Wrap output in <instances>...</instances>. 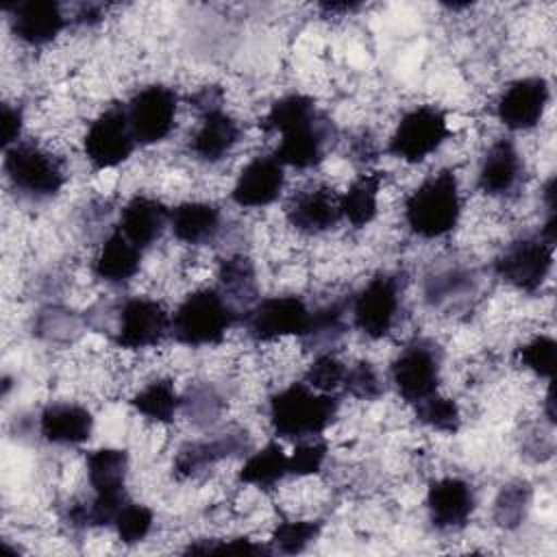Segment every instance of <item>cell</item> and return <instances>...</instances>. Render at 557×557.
<instances>
[{
    "label": "cell",
    "instance_id": "5b68a950",
    "mask_svg": "<svg viewBox=\"0 0 557 557\" xmlns=\"http://www.w3.org/2000/svg\"><path fill=\"white\" fill-rule=\"evenodd\" d=\"M442 348L433 339H413L389 366V376L396 394L418 405L437 392L442 379Z\"/></svg>",
    "mask_w": 557,
    "mask_h": 557
},
{
    "label": "cell",
    "instance_id": "5bb4252c",
    "mask_svg": "<svg viewBox=\"0 0 557 557\" xmlns=\"http://www.w3.org/2000/svg\"><path fill=\"white\" fill-rule=\"evenodd\" d=\"M550 100L548 81L542 76H527L513 81L496 102V117L509 131H529L544 117Z\"/></svg>",
    "mask_w": 557,
    "mask_h": 557
},
{
    "label": "cell",
    "instance_id": "83f0119b",
    "mask_svg": "<svg viewBox=\"0 0 557 557\" xmlns=\"http://www.w3.org/2000/svg\"><path fill=\"white\" fill-rule=\"evenodd\" d=\"M183 405V398L178 396L174 383L170 379H157L141 387L131 398V407L157 424H170Z\"/></svg>",
    "mask_w": 557,
    "mask_h": 557
},
{
    "label": "cell",
    "instance_id": "44dd1931",
    "mask_svg": "<svg viewBox=\"0 0 557 557\" xmlns=\"http://www.w3.org/2000/svg\"><path fill=\"white\" fill-rule=\"evenodd\" d=\"M94 416L76 403H52L39 413V433L57 446H81L91 437Z\"/></svg>",
    "mask_w": 557,
    "mask_h": 557
},
{
    "label": "cell",
    "instance_id": "e575fe53",
    "mask_svg": "<svg viewBox=\"0 0 557 557\" xmlns=\"http://www.w3.org/2000/svg\"><path fill=\"white\" fill-rule=\"evenodd\" d=\"M218 276L226 298H250V294H255V268L252 261L244 255L224 259Z\"/></svg>",
    "mask_w": 557,
    "mask_h": 557
},
{
    "label": "cell",
    "instance_id": "e0dca14e",
    "mask_svg": "<svg viewBox=\"0 0 557 557\" xmlns=\"http://www.w3.org/2000/svg\"><path fill=\"white\" fill-rule=\"evenodd\" d=\"M476 496L468 481L459 476H444L429 485L426 511L429 520L440 531L463 529L474 511Z\"/></svg>",
    "mask_w": 557,
    "mask_h": 557
},
{
    "label": "cell",
    "instance_id": "cb8c5ba5",
    "mask_svg": "<svg viewBox=\"0 0 557 557\" xmlns=\"http://www.w3.org/2000/svg\"><path fill=\"white\" fill-rule=\"evenodd\" d=\"M248 446L246 433H224L213 440L205 442H189L185 444L176 459H174V472L178 476H198L207 472L218 461L244 450Z\"/></svg>",
    "mask_w": 557,
    "mask_h": 557
},
{
    "label": "cell",
    "instance_id": "4dcf8cb0",
    "mask_svg": "<svg viewBox=\"0 0 557 557\" xmlns=\"http://www.w3.org/2000/svg\"><path fill=\"white\" fill-rule=\"evenodd\" d=\"M315 100L311 96L305 94H287L278 100L272 102V107L268 109L265 117L261 120V128L265 133H281L283 128L309 117L311 113H315Z\"/></svg>",
    "mask_w": 557,
    "mask_h": 557
},
{
    "label": "cell",
    "instance_id": "ba28073f",
    "mask_svg": "<svg viewBox=\"0 0 557 557\" xmlns=\"http://www.w3.org/2000/svg\"><path fill=\"white\" fill-rule=\"evenodd\" d=\"M403 281L394 272L374 274L352 298V324L370 339L385 337L398 315Z\"/></svg>",
    "mask_w": 557,
    "mask_h": 557
},
{
    "label": "cell",
    "instance_id": "603a6c76",
    "mask_svg": "<svg viewBox=\"0 0 557 557\" xmlns=\"http://www.w3.org/2000/svg\"><path fill=\"white\" fill-rule=\"evenodd\" d=\"M220 226L222 213L213 202L187 200L170 209V231L183 244H207L218 235Z\"/></svg>",
    "mask_w": 557,
    "mask_h": 557
},
{
    "label": "cell",
    "instance_id": "ffe728a7",
    "mask_svg": "<svg viewBox=\"0 0 557 557\" xmlns=\"http://www.w3.org/2000/svg\"><path fill=\"white\" fill-rule=\"evenodd\" d=\"M242 137L239 122L222 107L200 113V124L189 139V150L198 161L215 163L224 159Z\"/></svg>",
    "mask_w": 557,
    "mask_h": 557
},
{
    "label": "cell",
    "instance_id": "bcb514c9",
    "mask_svg": "<svg viewBox=\"0 0 557 557\" xmlns=\"http://www.w3.org/2000/svg\"><path fill=\"white\" fill-rule=\"evenodd\" d=\"M361 4L359 2H320V9L324 13H350L357 11Z\"/></svg>",
    "mask_w": 557,
    "mask_h": 557
},
{
    "label": "cell",
    "instance_id": "b9f144b4",
    "mask_svg": "<svg viewBox=\"0 0 557 557\" xmlns=\"http://www.w3.org/2000/svg\"><path fill=\"white\" fill-rule=\"evenodd\" d=\"M22 122H24V115H22V109L15 107V104H9L4 102L0 107V141H2V148H11L13 144L20 141V135H22Z\"/></svg>",
    "mask_w": 557,
    "mask_h": 557
},
{
    "label": "cell",
    "instance_id": "52a82bcc",
    "mask_svg": "<svg viewBox=\"0 0 557 557\" xmlns=\"http://www.w3.org/2000/svg\"><path fill=\"white\" fill-rule=\"evenodd\" d=\"M555 244L542 235L518 237L494 259V272L520 292H537L553 270Z\"/></svg>",
    "mask_w": 557,
    "mask_h": 557
},
{
    "label": "cell",
    "instance_id": "9c48e42d",
    "mask_svg": "<svg viewBox=\"0 0 557 557\" xmlns=\"http://www.w3.org/2000/svg\"><path fill=\"white\" fill-rule=\"evenodd\" d=\"M137 141L131 131L126 104H111L107 107L87 128L83 137V152L85 159L96 170H109L124 163Z\"/></svg>",
    "mask_w": 557,
    "mask_h": 557
},
{
    "label": "cell",
    "instance_id": "6da1fadb",
    "mask_svg": "<svg viewBox=\"0 0 557 557\" xmlns=\"http://www.w3.org/2000/svg\"><path fill=\"white\" fill-rule=\"evenodd\" d=\"M339 411V398L335 394L318 392L302 383H292L270 396L268 416L276 437L305 440L322 435Z\"/></svg>",
    "mask_w": 557,
    "mask_h": 557
},
{
    "label": "cell",
    "instance_id": "484cf974",
    "mask_svg": "<svg viewBox=\"0 0 557 557\" xmlns=\"http://www.w3.org/2000/svg\"><path fill=\"white\" fill-rule=\"evenodd\" d=\"M383 174L381 172H361L344 194H339L342 218L355 226H368L379 213V189Z\"/></svg>",
    "mask_w": 557,
    "mask_h": 557
},
{
    "label": "cell",
    "instance_id": "4316f807",
    "mask_svg": "<svg viewBox=\"0 0 557 557\" xmlns=\"http://www.w3.org/2000/svg\"><path fill=\"white\" fill-rule=\"evenodd\" d=\"M285 476H289V455L276 442H268L261 450L252 453L237 474L242 483L259 490H272Z\"/></svg>",
    "mask_w": 557,
    "mask_h": 557
},
{
    "label": "cell",
    "instance_id": "74e56055",
    "mask_svg": "<svg viewBox=\"0 0 557 557\" xmlns=\"http://www.w3.org/2000/svg\"><path fill=\"white\" fill-rule=\"evenodd\" d=\"M342 387L346 389L348 396L359 400H376L383 394V381L376 368L366 359L355 361L350 368L346 366Z\"/></svg>",
    "mask_w": 557,
    "mask_h": 557
},
{
    "label": "cell",
    "instance_id": "8d00e7d4",
    "mask_svg": "<svg viewBox=\"0 0 557 557\" xmlns=\"http://www.w3.org/2000/svg\"><path fill=\"white\" fill-rule=\"evenodd\" d=\"M555 352L557 342L550 335H535L524 346H520L518 357L527 370L550 381L555 374Z\"/></svg>",
    "mask_w": 557,
    "mask_h": 557
},
{
    "label": "cell",
    "instance_id": "ac0fdd59",
    "mask_svg": "<svg viewBox=\"0 0 557 557\" xmlns=\"http://www.w3.org/2000/svg\"><path fill=\"white\" fill-rule=\"evenodd\" d=\"M11 33L26 46H46L65 28V15L54 0H22L7 4Z\"/></svg>",
    "mask_w": 557,
    "mask_h": 557
},
{
    "label": "cell",
    "instance_id": "2e32d148",
    "mask_svg": "<svg viewBox=\"0 0 557 557\" xmlns=\"http://www.w3.org/2000/svg\"><path fill=\"white\" fill-rule=\"evenodd\" d=\"M287 222L307 235L326 233L337 226L342 218L339 194L329 185H311L292 196L285 207Z\"/></svg>",
    "mask_w": 557,
    "mask_h": 557
},
{
    "label": "cell",
    "instance_id": "f1b7e54d",
    "mask_svg": "<svg viewBox=\"0 0 557 557\" xmlns=\"http://www.w3.org/2000/svg\"><path fill=\"white\" fill-rule=\"evenodd\" d=\"M346 333V302L333 300L311 311L309 329L300 337L305 348H331Z\"/></svg>",
    "mask_w": 557,
    "mask_h": 557
},
{
    "label": "cell",
    "instance_id": "ab89813d",
    "mask_svg": "<svg viewBox=\"0 0 557 557\" xmlns=\"http://www.w3.org/2000/svg\"><path fill=\"white\" fill-rule=\"evenodd\" d=\"M185 553H233V555H270V546L255 544L248 537H228L220 542H202V544H189Z\"/></svg>",
    "mask_w": 557,
    "mask_h": 557
},
{
    "label": "cell",
    "instance_id": "d4e9b609",
    "mask_svg": "<svg viewBox=\"0 0 557 557\" xmlns=\"http://www.w3.org/2000/svg\"><path fill=\"white\" fill-rule=\"evenodd\" d=\"M141 248L128 242L117 228L104 239L96 259H94V276L109 283L122 285L131 281L141 268Z\"/></svg>",
    "mask_w": 557,
    "mask_h": 557
},
{
    "label": "cell",
    "instance_id": "30bf717a",
    "mask_svg": "<svg viewBox=\"0 0 557 557\" xmlns=\"http://www.w3.org/2000/svg\"><path fill=\"white\" fill-rule=\"evenodd\" d=\"M311 309L300 296H270L244 313V329L255 342H274L287 335L302 337Z\"/></svg>",
    "mask_w": 557,
    "mask_h": 557
},
{
    "label": "cell",
    "instance_id": "7a4b0ae2",
    "mask_svg": "<svg viewBox=\"0 0 557 557\" xmlns=\"http://www.w3.org/2000/svg\"><path fill=\"white\" fill-rule=\"evenodd\" d=\"M461 218V194L455 170L444 168L424 178L405 200V222L413 235L437 239Z\"/></svg>",
    "mask_w": 557,
    "mask_h": 557
},
{
    "label": "cell",
    "instance_id": "f35d334b",
    "mask_svg": "<svg viewBox=\"0 0 557 557\" xmlns=\"http://www.w3.org/2000/svg\"><path fill=\"white\" fill-rule=\"evenodd\" d=\"M329 444L322 435L298 440L294 453L289 455V476H307L322 470L326 461Z\"/></svg>",
    "mask_w": 557,
    "mask_h": 557
},
{
    "label": "cell",
    "instance_id": "7bdbcfd3",
    "mask_svg": "<svg viewBox=\"0 0 557 557\" xmlns=\"http://www.w3.org/2000/svg\"><path fill=\"white\" fill-rule=\"evenodd\" d=\"M191 104L202 113V111H209V109H218L222 107V89L215 87V85H207L202 87L198 94L191 96Z\"/></svg>",
    "mask_w": 557,
    "mask_h": 557
},
{
    "label": "cell",
    "instance_id": "8992f818",
    "mask_svg": "<svg viewBox=\"0 0 557 557\" xmlns=\"http://www.w3.org/2000/svg\"><path fill=\"white\" fill-rule=\"evenodd\" d=\"M448 137L450 128L444 111L433 104H420L398 120L387 144V152L405 163H420Z\"/></svg>",
    "mask_w": 557,
    "mask_h": 557
},
{
    "label": "cell",
    "instance_id": "277c9868",
    "mask_svg": "<svg viewBox=\"0 0 557 557\" xmlns=\"http://www.w3.org/2000/svg\"><path fill=\"white\" fill-rule=\"evenodd\" d=\"M2 170L9 185L30 200L54 198L65 185L63 161L30 139H20L4 150Z\"/></svg>",
    "mask_w": 557,
    "mask_h": 557
},
{
    "label": "cell",
    "instance_id": "8fae6325",
    "mask_svg": "<svg viewBox=\"0 0 557 557\" xmlns=\"http://www.w3.org/2000/svg\"><path fill=\"white\" fill-rule=\"evenodd\" d=\"M178 96L168 85H148L139 89L128 102L126 113L137 146H154L163 141L176 120Z\"/></svg>",
    "mask_w": 557,
    "mask_h": 557
},
{
    "label": "cell",
    "instance_id": "d6a6232c",
    "mask_svg": "<svg viewBox=\"0 0 557 557\" xmlns=\"http://www.w3.org/2000/svg\"><path fill=\"white\" fill-rule=\"evenodd\" d=\"M322 531L320 520H283L274 529L270 537V548L272 553H283V555H296L302 553L309 544L318 540Z\"/></svg>",
    "mask_w": 557,
    "mask_h": 557
},
{
    "label": "cell",
    "instance_id": "7c38bea8",
    "mask_svg": "<svg viewBox=\"0 0 557 557\" xmlns=\"http://www.w3.org/2000/svg\"><path fill=\"white\" fill-rule=\"evenodd\" d=\"M337 139V128L322 111L281 131V141L274 157L289 168L309 170L324 161L329 146Z\"/></svg>",
    "mask_w": 557,
    "mask_h": 557
},
{
    "label": "cell",
    "instance_id": "7402d4cb",
    "mask_svg": "<svg viewBox=\"0 0 557 557\" xmlns=\"http://www.w3.org/2000/svg\"><path fill=\"white\" fill-rule=\"evenodd\" d=\"M522 178V159L513 141H494L481 159L476 185L487 196H507Z\"/></svg>",
    "mask_w": 557,
    "mask_h": 557
},
{
    "label": "cell",
    "instance_id": "d6986e66",
    "mask_svg": "<svg viewBox=\"0 0 557 557\" xmlns=\"http://www.w3.org/2000/svg\"><path fill=\"white\" fill-rule=\"evenodd\" d=\"M170 226V209L146 194H137L126 200V205L120 211V222L117 231L133 242L137 248H148L152 246Z\"/></svg>",
    "mask_w": 557,
    "mask_h": 557
},
{
    "label": "cell",
    "instance_id": "f546056e",
    "mask_svg": "<svg viewBox=\"0 0 557 557\" xmlns=\"http://www.w3.org/2000/svg\"><path fill=\"white\" fill-rule=\"evenodd\" d=\"M531 505V485L527 481H513L503 485L494 500V522L500 529H516L527 518Z\"/></svg>",
    "mask_w": 557,
    "mask_h": 557
},
{
    "label": "cell",
    "instance_id": "9a60e30c",
    "mask_svg": "<svg viewBox=\"0 0 557 557\" xmlns=\"http://www.w3.org/2000/svg\"><path fill=\"white\" fill-rule=\"evenodd\" d=\"M285 165L274 154H259L248 161L231 191L237 207L259 209L272 205L285 187Z\"/></svg>",
    "mask_w": 557,
    "mask_h": 557
},
{
    "label": "cell",
    "instance_id": "ee69618b",
    "mask_svg": "<svg viewBox=\"0 0 557 557\" xmlns=\"http://www.w3.org/2000/svg\"><path fill=\"white\" fill-rule=\"evenodd\" d=\"M352 157L368 161V159H376V150H374V141L363 133L352 141Z\"/></svg>",
    "mask_w": 557,
    "mask_h": 557
},
{
    "label": "cell",
    "instance_id": "f6af8a7d",
    "mask_svg": "<svg viewBox=\"0 0 557 557\" xmlns=\"http://www.w3.org/2000/svg\"><path fill=\"white\" fill-rule=\"evenodd\" d=\"M78 24H98L102 20V4H81L74 17Z\"/></svg>",
    "mask_w": 557,
    "mask_h": 557
},
{
    "label": "cell",
    "instance_id": "d590c367",
    "mask_svg": "<svg viewBox=\"0 0 557 557\" xmlns=\"http://www.w3.org/2000/svg\"><path fill=\"white\" fill-rule=\"evenodd\" d=\"M344 374H346V363L337 355L324 350V352H318V357L311 361L309 370L305 372V383L318 392L333 394L337 387H342Z\"/></svg>",
    "mask_w": 557,
    "mask_h": 557
},
{
    "label": "cell",
    "instance_id": "4fadbf2b",
    "mask_svg": "<svg viewBox=\"0 0 557 557\" xmlns=\"http://www.w3.org/2000/svg\"><path fill=\"white\" fill-rule=\"evenodd\" d=\"M172 313L152 298L133 296L126 298L117 313L115 344L126 350H139L157 346L165 335H170Z\"/></svg>",
    "mask_w": 557,
    "mask_h": 557
},
{
    "label": "cell",
    "instance_id": "836d02e7",
    "mask_svg": "<svg viewBox=\"0 0 557 557\" xmlns=\"http://www.w3.org/2000/svg\"><path fill=\"white\" fill-rule=\"evenodd\" d=\"M154 524V513L146 505L126 500L113 520V529L122 544H139L148 537Z\"/></svg>",
    "mask_w": 557,
    "mask_h": 557
},
{
    "label": "cell",
    "instance_id": "60d3db41",
    "mask_svg": "<svg viewBox=\"0 0 557 557\" xmlns=\"http://www.w3.org/2000/svg\"><path fill=\"white\" fill-rule=\"evenodd\" d=\"M468 285V274L459 272V270H448L440 276H433L429 278L426 283V298L431 302H442L446 298H453V294H459L463 292V287Z\"/></svg>",
    "mask_w": 557,
    "mask_h": 557
},
{
    "label": "cell",
    "instance_id": "3957f363",
    "mask_svg": "<svg viewBox=\"0 0 557 557\" xmlns=\"http://www.w3.org/2000/svg\"><path fill=\"white\" fill-rule=\"evenodd\" d=\"M237 311L233 302L215 287H202L185 296L172 313L170 335L189 348L220 344L235 324Z\"/></svg>",
    "mask_w": 557,
    "mask_h": 557
},
{
    "label": "cell",
    "instance_id": "1f68e13d",
    "mask_svg": "<svg viewBox=\"0 0 557 557\" xmlns=\"http://www.w3.org/2000/svg\"><path fill=\"white\" fill-rule=\"evenodd\" d=\"M416 407V418L437 431V433H446V435H453L459 431L461 426V411H459V405L448 398V396H442V394H431L429 398L420 400Z\"/></svg>",
    "mask_w": 557,
    "mask_h": 557
}]
</instances>
